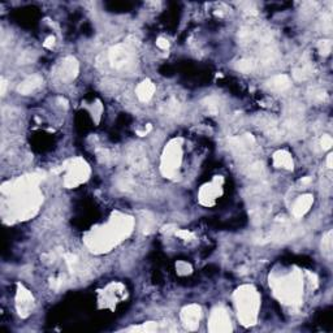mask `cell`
Instances as JSON below:
<instances>
[{"label":"cell","instance_id":"28","mask_svg":"<svg viewBox=\"0 0 333 333\" xmlns=\"http://www.w3.org/2000/svg\"><path fill=\"white\" fill-rule=\"evenodd\" d=\"M244 5V11L246 13H250V15H257V9L254 7V4H250V3H245Z\"/></svg>","mask_w":333,"mask_h":333},{"label":"cell","instance_id":"21","mask_svg":"<svg viewBox=\"0 0 333 333\" xmlns=\"http://www.w3.org/2000/svg\"><path fill=\"white\" fill-rule=\"evenodd\" d=\"M203 103H205L206 108L209 109V112L216 113L217 111H219V105H220V101H219V98H216V97L206 98Z\"/></svg>","mask_w":333,"mask_h":333},{"label":"cell","instance_id":"6","mask_svg":"<svg viewBox=\"0 0 333 333\" xmlns=\"http://www.w3.org/2000/svg\"><path fill=\"white\" fill-rule=\"evenodd\" d=\"M108 59L113 68L123 69L130 64L132 53L129 51L128 46H125V44H117V46H115V47H112V49L109 50Z\"/></svg>","mask_w":333,"mask_h":333},{"label":"cell","instance_id":"7","mask_svg":"<svg viewBox=\"0 0 333 333\" xmlns=\"http://www.w3.org/2000/svg\"><path fill=\"white\" fill-rule=\"evenodd\" d=\"M209 329L211 332H229L232 331L230 327V319L224 309L216 307L211 314L210 317Z\"/></svg>","mask_w":333,"mask_h":333},{"label":"cell","instance_id":"9","mask_svg":"<svg viewBox=\"0 0 333 333\" xmlns=\"http://www.w3.org/2000/svg\"><path fill=\"white\" fill-rule=\"evenodd\" d=\"M16 301H17V310H18L20 316H22V317L28 316L33 309L32 294L29 293L28 290L25 289V288H22V286H18Z\"/></svg>","mask_w":333,"mask_h":333},{"label":"cell","instance_id":"10","mask_svg":"<svg viewBox=\"0 0 333 333\" xmlns=\"http://www.w3.org/2000/svg\"><path fill=\"white\" fill-rule=\"evenodd\" d=\"M78 73V63L73 57H67L59 65V76L63 81H70Z\"/></svg>","mask_w":333,"mask_h":333},{"label":"cell","instance_id":"14","mask_svg":"<svg viewBox=\"0 0 333 333\" xmlns=\"http://www.w3.org/2000/svg\"><path fill=\"white\" fill-rule=\"evenodd\" d=\"M154 91H155V86H154L153 82L149 80L140 82L136 90L137 97L140 98L142 102H149L150 99L153 98Z\"/></svg>","mask_w":333,"mask_h":333},{"label":"cell","instance_id":"12","mask_svg":"<svg viewBox=\"0 0 333 333\" xmlns=\"http://www.w3.org/2000/svg\"><path fill=\"white\" fill-rule=\"evenodd\" d=\"M314 198L313 195L310 194H306V195H302L296 201L293 206V215L296 217H302L305 215L307 211L310 210V207L313 206Z\"/></svg>","mask_w":333,"mask_h":333},{"label":"cell","instance_id":"23","mask_svg":"<svg viewBox=\"0 0 333 333\" xmlns=\"http://www.w3.org/2000/svg\"><path fill=\"white\" fill-rule=\"evenodd\" d=\"M323 250L325 254L331 253L332 250V232L327 233V236L323 238Z\"/></svg>","mask_w":333,"mask_h":333},{"label":"cell","instance_id":"3","mask_svg":"<svg viewBox=\"0 0 333 333\" xmlns=\"http://www.w3.org/2000/svg\"><path fill=\"white\" fill-rule=\"evenodd\" d=\"M275 293L280 301L288 305H298L302 298V280L298 272L285 275L280 281H273Z\"/></svg>","mask_w":333,"mask_h":333},{"label":"cell","instance_id":"17","mask_svg":"<svg viewBox=\"0 0 333 333\" xmlns=\"http://www.w3.org/2000/svg\"><path fill=\"white\" fill-rule=\"evenodd\" d=\"M129 160H130V163L136 169L145 168L146 163H147L143 150L140 147H133L130 154H129Z\"/></svg>","mask_w":333,"mask_h":333},{"label":"cell","instance_id":"24","mask_svg":"<svg viewBox=\"0 0 333 333\" xmlns=\"http://www.w3.org/2000/svg\"><path fill=\"white\" fill-rule=\"evenodd\" d=\"M133 184H134V181H133L130 177L124 176L121 177L120 181H119V188L123 189V190H129V189L133 186Z\"/></svg>","mask_w":333,"mask_h":333},{"label":"cell","instance_id":"2","mask_svg":"<svg viewBox=\"0 0 333 333\" xmlns=\"http://www.w3.org/2000/svg\"><path fill=\"white\" fill-rule=\"evenodd\" d=\"M236 306L238 317L242 324L251 325L255 323L259 309V296L253 286L245 285L236 292Z\"/></svg>","mask_w":333,"mask_h":333},{"label":"cell","instance_id":"11","mask_svg":"<svg viewBox=\"0 0 333 333\" xmlns=\"http://www.w3.org/2000/svg\"><path fill=\"white\" fill-rule=\"evenodd\" d=\"M217 181H219V178L216 177L211 184L206 185V186L202 188L201 193H199V198H201V202L203 205H211L219 197L221 186L217 184Z\"/></svg>","mask_w":333,"mask_h":333},{"label":"cell","instance_id":"32","mask_svg":"<svg viewBox=\"0 0 333 333\" xmlns=\"http://www.w3.org/2000/svg\"><path fill=\"white\" fill-rule=\"evenodd\" d=\"M332 158H333L332 154H331V155H328V159H327V164H328V168H332Z\"/></svg>","mask_w":333,"mask_h":333},{"label":"cell","instance_id":"1","mask_svg":"<svg viewBox=\"0 0 333 333\" xmlns=\"http://www.w3.org/2000/svg\"><path fill=\"white\" fill-rule=\"evenodd\" d=\"M133 227V220L130 217H121L112 220L107 227L97 229L88 238V245L92 251H107V250L120 241L121 237L126 236Z\"/></svg>","mask_w":333,"mask_h":333},{"label":"cell","instance_id":"16","mask_svg":"<svg viewBox=\"0 0 333 333\" xmlns=\"http://www.w3.org/2000/svg\"><path fill=\"white\" fill-rule=\"evenodd\" d=\"M273 164L276 165L277 168L293 169V159L290 157V154L286 151H277L273 155Z\"/></svg>","mask_w":333,"mask_h":333},{"label":"cell","instance_id":"27","mask_svg":"<svg viewBox=\"0 0 333 333\" xmlns=\"http://www.w3.org/2000/svg\"><path fill=\"white\" fill-rule=\"evenodd\" d=\"M176 236L181 237V238H184V240H190V238H193L194 234L193 233L188 232V230H177Z\"/></svg>","mask_w":333,"mask_h":333},{"label":"cell","instance_id":"8","mask_svg":"<svg viewBox=\"0 0 333 333\" xmlns=\"http://www.w3.org/2000/svg\"><path fill=\"white\" fill-rule=\"evenodd\" d=\"M181 319L188 329H195L199 325L201 319V307L198 305H189L181 311Z\"/></svg>","mask_w":333,"mask_h":333},{"label":"cell","instance_id":"15","mask_svg":"<svg viewBox=\"0 0 333 333\" xmlns=\"http://www.w3.org/2000/svg\"><path fill=\"white\" fill-rule=\"evenodd\" d=\"M289 86L290 80L286 74H279L268 81V88L273 91H284L286 88H289Z\"/></svg>","mask_w":333,"mask_h":333},{"label":"cell","instance_id":"20","mask_svg":"<svg viewBox=\"0 0 333 333\" xmlns=\"http://www.w3.org/2000/svg\"><path fill=\"white\" fill-rule=\"evenodd\" d=\"M311 74V69H310V65L305 64L302 65V67H299V68H296L293 70V76L296 80L298 81H302V80H306L307 77Z\"/></svg>","mask_w":333,"mask_h":333},{"label":"cell","instance_id":"18","mask_svg":"<svg viewBox=\"0 0 333 333\" xmlns=\"http://www.w3.org/2000/svg\"><path fill=\"white\" fill-rule=\"evenodd\" d=\"M163 113L165 116H176L177 113L180 112V103L177 102V99L175 98H171L161 108Z\"/></svg>","mask_w":333,"mask_h":333},{"label":"cell","instance_id":"30","mask_svg":"<svg viewBox=\"0 0 333 333\" xmlns=\"http://www.w3.org/2000/svg\"><path fill=\"white\" fill-rule=\"evenodd\" d=\"M55 44V36H49L46 42H44V47L47 49H53V46Z\"/></svg>","mask_w":333,"mask_h":333},{"label":"cell","instance_id":"29","mask_svg":"<svg viewBox=\"0 0 333 333\" xmlns=\"http://www.w3.org/2000/svg\"><path fill=\"white\" fill-rule=\"evenodd\" d=\"M157 46L158 47H160L161 50H167L169 47V43L165 38H159V39L157 40Z\"/></svg>","mask_w":333,"mask_h":333},{"label":"cell","instance_id":"31","mask_svg":"<svg viewBox=\"0 0 333 333\" xmlns=\"http://www.w3.org/2000/svg\"><path fill=\"white\" fill-rule=\"evenodd\" d=\"M5 88H7V82L4 80H1V95H4Z\"/></svg>","mask_w":333,"mask_h":333},{"label":"cell","instance_id":"26","mask_svg":"<svg viewBox=\"0 0 333 333\" xmlns=\"http://www.w3.org/2000/svg\"><path fill=\"white\" fill-rule=\"evenodd\" d=\"M333 145V140L332 138H331V136H323V138H321V146H323V149L324 150H328L331 149V146Z\"/></svg>","mask_w":333,"mask_h":333},{"label":"cell","instance_id":"22","mask_svg":"<svg viewBox=\"0 0 333 333\" xmlns=\"http://www.w3.org/2000/svg\"><path fill=\"white\" fill-rule=\"evenodd\" d=\"M236 68L244 73H249L250 70H253L254 63L251 60H240L237 63Z\"/></svg>","mask_w":333,"mask_h":333},{"label":"cell","instance_id":"13","mask_svg":"<svg viewBox=\"0 0 333 333\" xmlns=\"http://www.w3.org/2000/svg\"><path fill=\"white\" fill-rule=\"evenodd\" d=\"M40 84H42V77L38 76V74H33V76H29L28 78H25L22 82L18 86V92L24 94V95H28V94H32L34 90L39 88Z\"/></svg>","mask_w":333,"mask_h":333},{"label":"cell","instance_id":"4","mask_svg":"<svg viewBox=\"0 0 333 333\" xmlns=\"http://www.w3.org/2000/svg\"><path fill=\"white\" fill-rule=\"evenodd\" d=\"M180 140H172L163 155V160H161V172L163 175L169 178L176 176L177 171L180 168L181 164V146Z\"/></svg>","mask_w":333,"mask_h":333},{"label":"cell","instance_id":"5","mask_svg":"<svg viewBox=\"0 0 333 333\" xmlns=\"http://www.w3.org/2000/svg\"><path fill=\"white\" fill-rule=\"evenodd\" d=\"M65 169H67V176H65L64 184L67 188H74L77 185L82 184L84 181L88 180L90 173L88 164L80 158L68 161L65 164Z\"/></svg>","mask_w":333,"mask_h":333},{"label":"cell","instance_id":"25","mask_svg":"<svg viewBox=\"0 0 333 333\" xmlns=\"http://www.w3.org/2000/svg\"><path fill=\"white\" fill-rule=\"evenodd\" d=\"M331 49H332V42H331V40H320V43H319L320 53H323V55H328V53H331Z\"/></svg>","mask_w":333,"mask_h":333},{"label":"cell","instance_id":"19","mask_svg":"<svg viewBox=\"0 0 333 333\" xmlns=\"http://www.w3.org/2000/svg\"><path fill=\"white\" fill-rule=\"evenodd\" d=\"M142 216L140 217V230L145 233L151 232V229L154 227V219L153 216L150 215L149 212H142L140 213Z\"/></svg>","mask_w":333,"mask_h":333}]
</instances>
